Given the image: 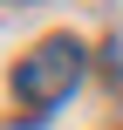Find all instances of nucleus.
I'll use <instances>...</instances> for the list:
<instances>
[{"mask_svg":"<svg viewBox=\"0 0 123 130\" xmlns=\"http://www.w3.org/2000/svg\"><path fill=\"white\" fill-rule=\"evenodd\" d=\"M75 75H82V41L48 34L34 55H21V62H14V96H21V103H34V110H48V103H62V96L75 89Z\"/></svg>","mask_w":123,"mask_h":130,"instance_id":"obj_1","label":"nucleus"}]
</instances>
